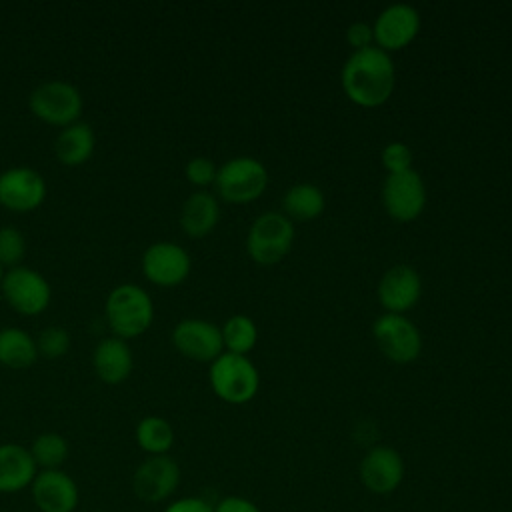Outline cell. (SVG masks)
Returning <instances> with one entry per match:
<instances>
[{
    "label": "cell",
    "instance_id": "cell-6",
    "mask_svg": "<svg viewBox=\"0 0 512 512\" xmlns=\"http://www.w3.org/2000/svg\"><path fill=\"white\" fill-rule=\"evenodd\" d=\"M294 244V222L282 212L260 214L246 236L248 256L264 266L280 262Z\"/></svg>",
    "mask_w": 512,
    "mask_h": 512
},
{
    "label": "cell",
    "instance_id": "cell-33",
    "mask_svg": "<svg viewBox=\"0 0 512 512\" xmlns=\"http://www.w3.org/2000/svg\"><path fill=\"white\" fill-rule=\"evenodd\" d=\"M214 512H260V508L242 496H226L216 506H212Z\"/></svg>",
    "mask_w": 512,
    "mask_h": 512
},
{
    "label": "cell",
    "instance_id": "cell-11",
    "mask_svg": "<svg viewBox=\"0 0 512 512\" xmlns=\"http://www.w3.org/2000/svg\"><path fill=\"white\" fill-rule=\"evenodd\" d=\"M382 202L388 216H392L394 220H416L426 206V186L422 176L414 168L398 174H388L382 186Z\"/></svg>",
    "mask_w": 512,
    "mask_h": 512
},
{
    "label": "cell",
    "instance_id": "cell-12",
    "mask_svg": "<svg viewBox=\"0 0 512 512\" xmlns=\"http://www.w3.org/2000/svg\"><path fill=\"white\" fill-rule=\"evenodd\" d=\"M140 266L148 282L160 288H174L188 278L192 260L186 248L176 242H154L144 250Z\"/></svg>",
    "mask_w": 512,
    "mask_h": 512
},
{
    "label": "cell",
    "instance_id": "cell-18",
    "mask_svg": "<svg viewBox=\"0 0 512 512\" xmlns=\"http://www.w3.org/2000/svg\"><path fill=\"white\" fill-rule=\"evenodd\" d=\"M94 374L108 386H118L130 378L134 356L126 340L108 336L102 338L92 350Z\"/></svg>",
    "mask_w": 512,
    "mask_h": 512
},
{
    "label": "cell",
    "instance_id": "cell-16",
    "mask_svg": "<svg viewBox=\"0 0 512 512\" xmlns=\"http://www.w3.org/2000/svg\"><path fill=\"white\" fill-rule=\"evenodd\" d=\"M358 474L372 494H390L404 478V460L390 446H374L360 460Z\"/></svg>",
    "mask_w": 512,
    "mask_h": 512
},
{
    "label": "cell",
    "instance_id": "cell-17",
    "mask_svg": "<svg viewBox=\"0 0 512 512\" xmlns=\"http://www.w3.org/2000/svg\"><path fill=\"white\" fill-rule=\"evenodd\" d=\"M422 294L420 274L408 264H396L378 282V300L390 314H404L414 308Z\"/></svg>",
    "mask_w": 512,
    "mask_h": 512
},
{
    "label": "cell",
    "instance_id": "cell-8",
    "mask_svg": "<svg viewBox=\"0 0 512 512\" xmlns=\"http://www.w3.org/2000/svg\"><path fill=\"white\" fill-rule=\"evenodd\" d=\"M372 336L380 352L396 364H408L420 356V330L404 314L386 312L378 316L372 324Z\"/></svg>",
    "mask_w": 512,
    "mask_h": 512
},
{
    "label": "cell",
    "instance_id": "cell-23",
    "mask_svg": "<svg viewBox=\"0 0 512 512\" xmlns=\"http://www.w3.org/2000/svg\"><path fill=\"white\" fill-rule=\"evenodd\" d=\"M324 206H326L324 192L318 186L308 182L290 186L282 198L284 216H288L292 222L314 220L324 212Z\"/></svg>",
    "mask_w": 512,
    "mask_h": 512
},
{
    "label": "cell",
    "instance_id": "cell-32",
    "mask_svg": "<svg viewBox=\"0 0 512 512\" xmlns=\"http://www.w3.org/2000/svg\"><path fill=\"white\" fill-rule=\"evenodd\" d=\"M164 512H214V508L198 496H184L174 502H170Z\"/></svg>",
    "mask_w": 512,
    "mask_h": 512
},
{
    "label": "cell",
    "instance_id": "cell-4",
    "mask_svg": "<svg viewBox=\"0 0 512 512\" xmlns=\"http://www.w3.org/2000/svg\"><path fill=\"white\" fill-rule=\"evenodd\" d=\"M28 108L40 122L62 130L80 120L84 98L80 90L66 80H46L30 92Z\"/></svg>",
    "mask_w": 512,
    "mask_h": 512
},
{
    "label": "cell",
    "instance_id": "cell-26",
    "mask_svg": "<svg viewBox=\"0 0 512 512\" xmlns=\"http://www.w3.org/2000/svg\"><path fill=\"white\" fill-rule=\"evenodd\" d=\"M220 332H222L224 350L240 356H246L256 346V340H258V328L254 320L246 314L230 316L220 328Z\"/></svg>",
    "mask_w": 512,
    "mask_h": 512
},
{
    "label": "cell",
    "instance_id": "cell-28",
    "mask_svg": "<svg viewBox=\"0 0 512 512\" xmlns=\"http://www.w3.org/2000/svg\"><path fill=\"white\" fill-rule=\"evenodd\" d=\"M26 254V238L18 228L2 226L0 228V264L4 268L20 266Z\"/></svg>",
    "mask_w": 512,
    "mask_h": 512
},
{
    "label": "cell",
    "instance_id": "cell-5",
    "mask_svg": "<svg viewBox=\"0 0 512 512\" xmlns=\"http://www.w3.org/2000/svg\"><path fill=\"white\" fill-rule=\"evenodd\" d=\"M214 186L222 200L230 204H246L260 198L266 190L268 170L252 156H236L218 168Z\"/></svg>",
    "mask_w": 512,
    "mask_h": 512
},
{
    "label": "cell",
    "instance_id": "cell-27",
    "mask_svg": "<svg viewBox=\"0 0 512 512\" xmlns=\"http://www.w3.org/2000/svg\"><path fill=\"white\" fill-rule=\"evenodd\" d=\"M36 340V350L38 358L46 360H58L70 350V334L62 326H46L38 332Z\"/></svg>",
    "mask_w": 512,
    "mask_h": 512
},
{
    "label": "cell",
    "instance_id": "cell-14",
    "mask_svg": "<svg viewBox=\"0 0 512 512\" xmlns=\"http://www.w3.org/2000/svg\"><path fill=\"white\" fill-rule=\"evenodd\" d=\"M420 30V14L414 6L408 4H392L384 8L374 24V46L384 52H394L406 48Z\"/></svg>",
    "mask_w": 512,
    "mask_h": 512
},
{
    "label": "cell",
    "instance_id": "cell-19",
    "mask_svg": "<svg viewBox=\"0 0 512 512\" xmlns=\"http://www.w3.org/2000/svg\"><path fill=\"white\" fill-rule=\"evenodd\" d=\"M38 468L26 446L6 442L0 444V494H16L30 488Z\"/></svg>",
    "mask_w": 512,
    "mask_h": 512
},
{
    "label": "cell",
    "instance_id": "cell-30",
    "mask_svg": "<svg viewBox=\"0 0 512 512\" xmlns=\"http://www.w3.org/2000/svg\"><path fill=\"white\" fill-rule=\"evenodd\" d=\"M216 164L206 158V156H194L186 162L184 166V174H186V180L198 188H206L210 184H214L216 180Z\"/></svg>",
    "mask_w": 512,
    "mask_h": 512
},
{
    "label": "cell",
    "instance_id": "cell-2",
    "mask_svg": "<svg viewBox=\"0 0 512 512\" xmlns=\"http://www.w3.org/2000/svg\"><path fill=\"white\" fill-rule=\"evenodd\" d=\"M104 318L112 334L128 342L152 326L154 302L142 286L124 282L114 286L106 296Z\"/></svg>",
    "mask_w": 512,
    "mask_h": 512
},
{
    "label": "cell",
    "instance_id": "cell-35",
    "mask_svg": "<svg viewBox=\"0 0 512 512\" xmlns=\"http://www.w3.org/2000/svg\"><path fill=\"white\" fill-rule=\"evenodd\" d=\"M92 512H108V510H92Z\"/></svg>",
    "mask_w": 512,
    "mask_h": 512
},
{
    "label": "cell",
    "instance_id": "cell-7",
    "mask_svg": "<svg viewBox=\"0 0 512 512\" xmlns=\"http://www.w3.org/2000/svg\"><path fill=\"white\" fill-rule=\"evenodd\" d=\"M0 292L6 304L22 316L42 314L52 300L50 282L38 270L22 264L4 272Z\"/></svg>",
    "mask_w": 512,
    "mask_h": 512
},
{
    "label": "cell",
    "instance_id": "cell-29",
    "mask_svg": "<svg viewBox=\"0 0 512 512\" xmlns=\"http://www.w3.org/2000/svg\"><path fill=\"white\" fill-rule=\"evenodd\" d=\"M380 160L388 174H398L412 168V150L404 142H390L384 146Z\"/></svg>",
    "mask_w": 512,
    "mask_h": 512
},
{
    "label": "cell",
    "instance_id": "cell-24",
    "mask_svg": "<svg viewBox=\"0 0 512 512\" xmlns=\"http://www.w3.org/2000/svg\"><path fill=\"white\" fill-rule=\"evenodd\" d=\"M136 444L148 456L168 454L174 446V428L162 416H144L134 430Z\"/></svg>",
    "mask_w": 512,
    "mask_h": 512
},
{
    "label": "cell",
    "instance_id": "cell-15",
    "mask_svg": "<svg viewBox=\"0 0 512 512\" xmlns=\"http://www.w3.org/2000/svg\"><path fill=\"white\" fill-rule=\"evenodd\" d=\"M30 494L40 512H74L80 502L76 480L62 468L38 470Z\"/></svg>",
    "mask_w": 512,
    "mask_h": 512
},
{
    "label": "cell",
    "instance_id": "cell-21",
    "mask_svg": "<svg viewBox=\"0 0 512 512\" xmlns=\"http://www.w3.org/2000/svg\"><path fill=\"white\" fill-rule=\"evenodd\" d=\"M96 150V134L88 122H74L62 128L54 140L56 160L64 166H82L86 164Z\"/></svg>",
    "mask_w": 512,
    "mask_h": 512
},
{
    "label": "cell",
    "instance_id": "cell-25",
    "mask_svg": "<svg viewBox=\"0 0 512 512\" xmlns=\"http://www.w3.org/2000/svg\"><path fill=\"white\" fill-rule=\"evenodd\" d=\"M30 454L38 470H58L68 458V440L58 432H42L30 444Z\"/></svg>",
    "mask_w": 512,
    "mask_h": 512
},
{
    "label": "cell",
    "instance_id": "cell-1",
    "mask_svg": "<svg viewBox=\"0 0 512 512\" xmlns=\"http://www.w3.org/2000/svg\"><path fill=\"white\" fill-rule=\"evenodd\" d=\"M340 82L344 94L362 108H376L384 104L396 82L394 62L388 52L378 46L356 50L342 66Z\"/></svg>",
    "mask_w": 512,
    "mask_h": 512
},
{
    "label": "cell",
    "instance_id": "cell-31",
    "mask_svg": "<svg viewBox=\"0 0 512 512\" xmlns=\"http://www.w3.org/2000/svg\"><path fill=\"white\" fill-rule=\"evenodd\" d=\"M346 40L348 44L356 50H364V48H370L374 46V34H372V26H368L366 22H354L348 26L346 30Z\"/></svg>",
    "mask_w": 512,
    "mask_h": 512
},
{
    "label": "cell",
    "instance_id": "cell-9",
    "mask_svg": "<svg viewBox=\"0 0 512 512\" xmlns=\"http://www.w3.org/2000/svg\"><path fill=\"white\" fill-rule=\"evenodd\" d=\"M180 484V466L168 456L144 458L132 474V490L138 500L146 504H158L168 500Z\"/></svg>",
    "mask_w": 512,
    "mask_h": 512
},
{
    "label": "cell",
    "instance_id": "cell-20",
    "mask_svg": "<svg viewBox=\"0 0 512 512\" xmlns=\"http://www.w3.org/2000/svg\"><path fill=\"white\" fill-rule=\"evenodd\" d=\"M220 220V204L206 190L192 192L180 208V228L190 238L208 236Z\"/></svg>",
    "mask_w": 512,
    "mask_h": 512
},
{
    "label": "cell",
    "instance_id": "cell-10",
    "mask_svg": "<svg viewBox=\"0 0 512 512\" xmlns=\"http://www.w3.org/2000/svg\"><path fill=\"white\" fill-rule=\"evenodd\" d=\"M46 192L44 176L30 166H12L0 172V206L10 212L36 210L46 200Z\"/></svg>",
    "mask_w": 512,
    "mask_h": 512
},
{
    "label": "cell",
    "instance_id": "cell-13",
    "mask_svg": "<svg viewBox=\"0 0 512 512\" xmlns=\"http://www.w3.org/2000/svg\"><path fill=\"white\" fill-rule=\"evenodd\" d=\"M170 338L182 356L196 362H214L224 352L220 328L202 318L180 320Z\"/></svg>",
    "mask_w": 512,
    "mask_h": 512
},
{
    "label": "cell",
    "instance_id": "cell-34",
    "mask_svg": "<svg viewBox=\"0 0 512 512\" xmlns=\"http://www.w3.org/2000/svg\"><path fill=\"white\" fill-rule=\"evenodd\" d=\"M4 272H6V270H4V266H2V264H0V284H2V278H4Z\"/></svg>",
    "mask_w": 512,
    "mask_h": 512
},
{
    "label": "cell",
    "instance_id": "cell-22",
    "mask_svg": "<svg viewBox=\"0 0 512 512\" xmlns=\"http://www.w3.org/2000/svg\"><path fill=\"white\" fill-rule=\"evenodd\" d=\"M38 360L36 340L18 326L0 330V364L10 370H26Z\"/></svg>",
    "mask_w": 512,
    "mask_h": 512
},
{
    "label": "cell",
    "instance_id": "cell-3",
    "mask_svg": "<svg viewBox=\"0 0 512 512\" xmlns=\"http://www.w3.org/2000/svg\"><path fill=\"white\" fill-rule=\"evenodd\" d=\"M208 382L212 392L228 404L250 402L260 386V376L248 356L222 352L208 368Z\"/></svg>",
    "mask_w": 512,
    "mask_h": 512
}]
</instances>
